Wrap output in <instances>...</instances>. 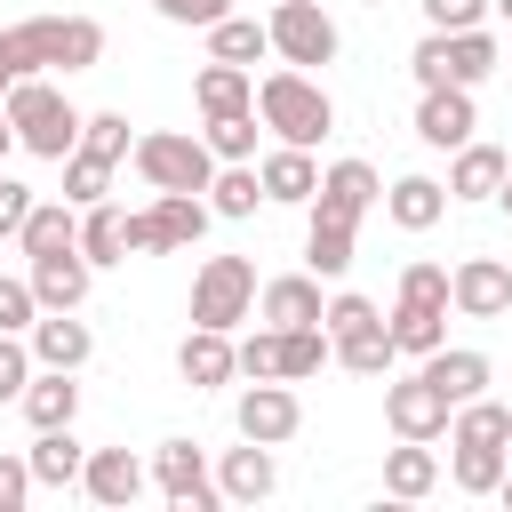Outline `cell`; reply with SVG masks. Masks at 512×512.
I'll use <instances>...</instances> for the list:
<instances>
[{"mask_svg": "<svg viewBox=\"0 0 512 512\" xmlns=\"http://www.w3.org/2000/svg\"><path fill=\"white\" fill-rule=\"evenodd\" d=\"M0 48L16 56V72H88V64H104V24L96 16H24L0 32Z\"/></svg>", "mask_w": 512, "mask_h": 512, "instance_id": "obj_1", "label": "cell"}, {"mask_svg": "<svg viewBox=\"0 0 512 512\" xmlns=\"http://www.w3.org/2000/svg\"><path fill=\"white\" fill-rule=\"evenodd\" d=\"M8 120H16V144L32 152V160H64V152H80V128H88V112L48 80V72H24L8 96Z\"/></svg>", "mask_w": 512, "mask_h": 512, "instance_id": "obj_2", "label": "cell"}, {"mask_svg": "<svg viewBox=\"0 0 512 512\" xmlns=\"http://www.w3.org/2000/svg\"><path fill=\"white\" fill-rule=\"evenodd\" d=\"M256 120L280 136V144H320L328 128H336V96L312 80V72H296V64H280V72H264L256 80Z\"/></svg>", "mask_w": 512, "mask_h": 512, "instance_id": "obj_3", "label": "cell"}, {"mask_svg": "<svg viewBox=\"0 0 512 512\" xmlns=\"http://www.w3.org/2000/svg\"><path fill=\"white\" fill-rule=\"evenodd\" d=\"M496 64H504V48H496L488 24H472V32H424L416 56H408L416 88H448V80H456V88H480Z\"/></svg>", "mask_w": 512, "mask_h": 512, "instance_id": "obj_4", "label": "cell"}, {"mask_svg": "<svg viewBox=\"0 0 512 512\" xmlns=\"http://www.w3.org/2000/svg\"><path fill=\"white\" fill-rule=\"evenodd\" d=\"M128 160H136V176L152 192H208V176L224 168L208 152V136H192V128H152V136H136Z\"/></svg>", "mask_w": 512, "mask_h": 512, "instance_id": "obj_5", "label": "cell"}, {"mask_svg": "<svg viewBox=\"0 0 512 512\" xmlns=\"http://www.w3.org/2000/svg\"><path fill=\"white\" fill-rule=\"evenodd\" d=\"M256 312V264L248 256H208L200 272H192V328H240Z\"/></svg>", "mask_w": 512, "mask_h": 512, "instance_id": "obj_6", "label": "cell"}, {"mask_svg": "<svg viewBox=\"0 0 512 512\" xmlns=\"http://www.w3.org/2000/svg\"><path fill=\"white\" fill-rule=\"evenodd\" d=\"M272 56L280 64H296V72H312V64H336V16L320 8V0H272Z\"/></svg>", "mask_w": 512, "mask_h": 512, "instance_id": "obj_7", "label": "cell"}, {"mask_svg": "<svg viewBox=\"0 0 512 512\" xmlns=\"http://www.w3.org/2000/svg\"><path fill=\"white\" fill-rule=\"evenodd\" d=\"M232 432H240V440H264V448H288V440L304 432V400L288 392V376L248 384V392L232 400Z\"/></svg>", "mask_w": 512, "mask_h": 512, "instance_id": "obj_8", "label": "cell"}, {"mask_svg": "<svg viewBox=\"0 0 512 512\" xmlns=\"http://www.w3.org/2000/svg\"><path fill=\"white\" fill-rule=\"evenodd\" d=\"M152 488H160L176 512H216V504H224L200 440H160V448H152Z\"/></svg>", "mask_w": 512, "mask_h": 512, "instance_id": "obj_9", "label": "cell"}, {"mask_svg": "<svg viewBox=\"0 0 512 512\" xmlns=\"http://www.w3.org/2000/svg\"><path fill=\"white\" fill-rule=\"evenodd\" d=\"M384 200V176L368 168V160H336V168H320V192H312V216L320 224H344V232H360V216Z\"/></svg>", "mask_w": 512, "mask_h": 512, "instance_id": "obj_10", "label": "cell"}, {"mask_svg": "<svg viewBox=\"0 0 512 512\" xmlns=\"http://www.w3.org/2000/svg\"><path fill=\"white\" fill-rule=\"evenodd\" d=\"M448 416H456V400L416 368V376H400V384H384V424L400 432V440H440L448 432Z\"/></svg>", "mask_w": 512, "mask_h": 512, "instance_id": "obj_11", "label": "cell"}, {"mask_svg": "<svg viewBox=\"0 0 512 512\" xmlns=\"http://www.w3.org/2000/svg\"><path fill=\"white\" fill-rule=\"evenodd\" d=\"M448 304H456L464 320H504V312H512V264H504V256H464V264L448 272Z\"/></svg>", "mask_w": 512, "mask_h": 512, "instance_id": "obj_12", "label": "cell"}, {"mask_svg": "<svg viewBox=\"0 0 512 512\" xmlns=\"http://www.w3.org/2000/svg\"><path fill=\"white\" fill-rule=\"evenodd\" d=\"M88 280H96V264L80 256V240L32 256V296H40V312H80V304H88Z\"/></svg>", "mask_w": 512, "mask_h": 512, "instance_id": "obj_13", "label": "cell"}, {"mask_svg": "<svg viewBox=\"0 0 512 512\" xmlns=\"http://www.w3.org/2000/svg\"><path fill=\"white\" fill-rule=\"evenodd\" d=\"M472 128H480V112H472V88H424V104H416V136L432 144V152H456V144H472Z\"/></svg>", "mask_w": 512, "mask_h": 512, "instance_id": "obj_14", "label": "cell"}, {"mask_svg": "<svg viewBox=\"0 0 512 512\" xmlns=\"http://www.w3.org/2000/svg\"><path fill=\"white\" fill-rule=\"evenodd\" d=\"M24 344H32V360L40 368H88V352H96V336H88V320L80 312H40L32 328H24Z\"/></svg>", "mask_w": 512, "mask_h": 512, "instance_id": "obj_15", "label": "cell"}, {"mask_svg": "<svg viewBox=\"0 0 512 512\" xmlns=\"http://www.w3.org/2000/svg\"><path fill=\"white\" fill-rule=\"evenodd\" d=\"M176 376H184L192 392H216V384L240 376V344H232L224 328H192V336L176 344Z\"/></svg>", "mask_w": 512, "mask_h": 512, "instance_id": "obj_16", "label": "cell"}, {"mask_svg": "<svg viewBox=\"0 0 512 512\" xmlns=\"http://www.w3.org/2000/svg\"><path fill=\"white\" fill-rule=\"evenodd\" d=\"M144 464L128 456V448H88V472H80V488H88V504H104V512H128L136 496H144Z\"/></svg>", "mask_w": 512, "mask_h": 512, "instance_id": "obj_17", "label": "cell"}, {"mask_svg": "<svg viewBox=\"0 0 512 512\" xmlns=\"http://www.w3.org/2000/svg\"><path fill=\"white\" fill-rule=\"evenodd\" d=\"M216 488H224V504H264V496L280 488V464H272V448H264V440H240V448H224V456H216Z\"/></svg>", "mask_w": 512, "mask_h": 512, "instance_id": "obj_18", "label": "cell"}, {"mask_svg": "<svg viewBox=\"0 0 512 512\" xmlns=\"http://www.w3.org/2000/svg\"><path fill=\"white\" fill-rule=\"evenodd\" d=\"M320 312H328V296H320L312 272H280V280L256 288V320H272V328H312Z\"/></svg>", "mask_w": 512, "mask_h": 512, "instance_id": "obj_19", "label": "cell"}, {"mask_svg": "<svg viewBox=\"0 0 512 512\" xmlns=\"http://www.w3.org/2000/svg\"><path fill=\"white\" fill-rule=\"evenodd\" d=\"M504 176H512V160L472 136V144H456V160H448V200H496Z\"/></svg>", "mask_w": 512, "mask_h": 512, "instance_id": "obj_20", "label": "cell"}, {"mask_svg": "<svg viewBox=\"0 0 512 512\" xmlns=\"http://www.w3.org/2000/svg\"><path fill=\"white\" fill-rule=\"evenodd\" d=\"M384 216H392L400 232H432V224L448 216V184H440V176H392V184H384Z\"/></svg>", "mask_w": 512, "mask_h": 512, "instance_id": "obj_21", "label": "cell"}, {"mask_svg": "<svg viewBox=\"0 0 512 512\" xmlns=\"http://www.w3.org/2000/svg\"><path fill=\"white\" fill-rule=\"evenodd\" d=\"M24 424L32 432H56V424H72L80 416V384H72V368H32V384H24Z\"/></svg>", "mask_w": 512, "mask_h": 512, "instance_id": "obj_22", "label": "cell"}, {"mask_svg": "<svg viewBox=\"0 0 512 512\" xmlns=\"http://www.w3.org/2000/svg\"><path fill=\"white\" fill-rule=\"evenodd\" d=\"M264 200H280V208H312V192H320V168H312V152L304 144H280V152H264Z\"/></svg>", "mask_w": 512, "mask_h": 512, "instance_id": "obj_23", "label": "cell"}, {"mask_svg": "<svg viewBox=\"0 0 512 512\" xmlns=\"http://www.w3.org/2000/svg\"><path fill=\"white\" fill-rule=\"evenodd\" d=\"M424 376L464 408V400H480V392H488V376H496V368H488V352H472V344H440V352H424Z\"/></svg>", "mask_w": 512, "mask_h": 512, "instance_id": "obj_24", "label": "cell"}, {"mask_svg": "<svg viewBox=\"0 0 512 512\" xmlns=\"http://www.w3.org/2000/svg\"><path fill=\"white\" fill-rule=\"evenodd\" d=\"M32 480L40 488H80V472H88V448L72 440V424H56V432H32Z\"/></svg>", "mask_w": 512, "mask_h": 512, "instance_id": "obj_25", "label": "cell"}, {"mask_svg": "<svg viewBox=\"0 0 512 512\" xmlns=\"http://www.w3.org/2000/svg\"><path fill=\"white\" fill-rule=\"evenodd\" d=\"M432 488H440V456H432V440H400V448H384V496L416 504V496H432Z\"/></svg>", "mask_w": 512, "mask_h": 512, "instance_id": "obj_26", "label": "cell"}, {"mask_svg": "<svg viewBox=\"0 0 512 512\" xmlns=\"http://www.w3.org/2000/svg\"><path fill=\"white\" fill-rule=\"evenodd\" d=\"M144 216H152V232H160L168 248H200V232H208V216H216V208H208L200 192H152V208H144Z\"/></svg>", "mask_w": 512, "mask_h": 512, "instance_id": "obj_27", "label": "cell"}, {"mask_svg": "<svg viewBox=\"0 0 512 512\" xmlns=\"http://www.w3.org/2000/svg\"><path fill=\"white\" fill-rule=\"evenodd\" d=\"M192 104H200L208 120H216V112H248V104H256L248 64H216V56H208V64H200V80H192Z\"/></svg>", "mask_w": 512, "mask_h": 512, "instance_id": "obj_28", "label": "cell"}, {"mask_svg": "<svg viewBox=\"0 0 512 512\" xmlns=\"http://www.w3.org/2000/svg\"><path fill=\"white\" fill-rule=\"evenodd\" d=\"M72 240H80V208H72V200H32L16 248H24V256H48V248H72Z\"/></svg>", "mask_w": 512, "mask_h": 512, "instance_id": "obj_29", "label": "cell"}, {"mask_svg": "<svg viewBox=\"0 0 512 512\" xmlns=\"http://www.w3.org/2000/svg\"><path fill=\"white\" fill-rule=\"evenodd\" d=\"M80 256L88 264H128V208H112V200L80 208Z\"/></svg>", "mask_w": 512, "mask_h": 512, "instance_id": "obj_30", "label": "cell"}, {"mask_svg": "<svg viewBox=\"0 0 512 512\" xmlns=\"http://www.w3.org/2000/svg\"><path fill=\"white\" fill-rule=\"evenodd\" d=\"M352 248H360V232L304 216V272H312V280H344V272H352Z\"/></svg>", "mask_w": 512, "mask_h": 512, "instance_id": "obj_31", "label": "cell"}, {"mask_svg": "<svg viewBox=\"0 0 512 512\" xmlns=\"http://www.w3.org/2000/svg\"><path fill=\"white\" fill-rule=\"evenodd\" d=\"M392 344L408 352V360H424V352H440L448 344V304H392Z\"/></svg>", "mask_w": 512, "mask_h": 512, "instance_id": "obj_32", "label": "cell"}, {"mask_svg": "<svg viewBox=\"0 0 512 512\" xmlns=\"http://www.w3.org/2000/svg\"><path fill=\"white\" fill-rule=\"evenodd\" d=\"M448 448H456V488L464 496H496L504 488V464H512L504 440H448Z\"/></svg>", "mask_w": 512, "mask_h": 512, "instance_id": "obj_33", "label": "cell"}, {"mask_svg": "<svg viewBox=\"0 0 512 512\" xmlns=\"http://www.w3.org/2000/svg\"><path fill=\"white\" fill-rule=\"evenodd\" d=\"M208 56H216V64H264V56H272V24L224 16V24H208Z\"/></svg>", "mask_w": 512, "mask_h": 512, "instance_id": "obj_34", "label": "cell"}, {"mask_svg": "<svg viewBox=\"0 0 512 512\" xmlns=\"http://www.w3.org/2000/svg\"><path fill=\"white\" fill-rule=\"evenodd\" d=\"M256 200H264V176H256V160H224L216 176H208V208L216 216H256Z\"/></svg>", "mask_w": 512, "mask_h": 512, "instance_id": "obj_35", "label": "cell"}, {"mask_svg": "<svg viewBox=\"0 0 512 512\" xmlns=\"http://www.w3.org/2000/svg\"><path fill=\"white\" fill-rule=\"evenodd\" d=\"M392 360H400V344H392V320H368V328L336 336V368H352V376H384Z\"/></svg>", "mask_w": 512, "mask_h": 512, "instance_id": "obj_36", "label": "cell"}, {"mask_svg": "<svg viewBox=\"0 0 512 512\" xmlns=\"http://www.w3.org/2000/svg\"><path fill=\"white\" fill-rule=\"evenodd\" d=\"M328 360H336V336H328L320 320H312V328H280V376H288V384L320 376Z\"/></svg>", "mask_w": 512, "mask_h": 512, "instance_id": "obj_37", "label": "cell"}, {"mask_svg": "<svg viewBox=\"0 0 512 512\" xmlns=\"http://www.w3.org/2000/svg\"><path fill=\"white\" fill-rule=\"evenodd\" d=\"M64 200H72V208L112 200V160H96V152H64Z\"/></svg>", "mask_w": 512, "mask_h": 512, "instance_id": "obj_38", "label": "cell"}, {"mask_svg": "<svg viewBox=\"0 0 512 512\" xmlns=\"http://www.w3.org/2000/svg\"><path fill=\"white\" fill-rule=\"evenodd\" d=\"M200 136H208L216 160H256V104H248V112H216Z\"/></svg>", "mask_w": 512, "mask_h": 512, "instance_id": "obj_39", "label": "cell"}, {"mask_svg": "<svg viewBox=\"0 0 512 512\" xmlns=\"http://www.w3.org/2000/svg\"><path fill=\"white\" fill-rule=\"evenodd\" d=\"M80 152H96V160H128L136 152V136H128V112H88V128H80Z\"/></svg>", "mask_w": 512, "mask_h": 512, "instance_id": "obj_40", "label": "cell"}, {"mask_svg": "<svg viewBox=\"0 0 512 512\" xmlns=\"http://www.w3.org/2000/svg\"><path fill=\"white\" fill-rule=\"evenodd\" d=\"M40 320V296H32V272H0V328L24 336Z\"/></svg>", "mask_w": 512, "mask_h": 512, "instance_id": "obj_41", "label": "cell"}, {"mask_svg": "<svg viewBox=\"0 0 512 512\" xmlns=\"http://www.w3.org/2000/svg\"><path fill=\"white\" fill-rule=\"evenodd\" d=\"M32 368H40V360H32V344L0 328V408H8V400H24V384H32Z\"/></svg>", "mask_w": 512, "mask_h": 512, "instance_id": "obj_42", "label": "cell"}, {"mask_svg": "<svg viewBox=\"0 0 512 512\" xmlns=\"http://www.w3.org/2000/svg\"><path fill=\"white\" fill-rule=\"evenodd\" d=\"M240 376H248V384L280 376V328H272V320H264L256 336H240Z\"/></svg>", "mask_w": 512, "mask_h": 512, "instance_id": "obj_43", "label": "cell"}, {"mask_svg": "<svg viewBox=\"0 0 512 512\" xmlns=\"http://www.w3.org/2000/svg\"><path fill=\"white\" fill-rule=\"evenodd\" d=\"M424 8V24L432 32H472V24H488V8L496 0H416Z\"/></svg>", "mask_w": 512, "mask_h": 512, "instance_id": "obj_44", "label": "cell"}, {"mask_svg": "<svg viewBox=\"0 0 512 512\" xmlns=\"http://www.w3.org/2000/svg\"><path fill=\"white\" fill-rule=\"evenodd\" d=\"M368 320H384V312H376V304H368L360 288L328 296V312H320V328H328V336H352V328H368Z\"/></svg>", "mask_w": 512, "mask_h": 512, "instance_id": "obj_45", "label": "cell"}, {"mask_svg": "<svg viewBox=\"0 0 512 512\" xmlns=\"http://www.w3.org/2000/svg\"><path fill=\"white\" fill-rule=\"evenodd\" d=\"M400 296L408 304H448V264H400Z\"/></svg>", "mask_w": 512, "mask_h": 512, "instance_id": "obj_46", "label": "cell"}, {"mask_svg": "<svg viewBox=\"0 0 512 512\" xmlns=\"http://www.w3.org/2000/svg\"><path fill=\"white\" fill-rule=\"evenodd\" d=\"M32 488H40V480H32V456H8V448H0V512H24Z\"/></svg>", "mask_w": 512, "mask_h": 512, "instance_id": "obj_47", "label": "cell"}, {"mask_svg": "<svg viewBox=\"0 0 512 512\" xmlns=\"http://www.w3.org/2000/svg\"><path fill=\"white\" fill-rule=\"evenodd\" d=\"M152 8H160L168 24H192V32H208V24H224V16H232L224 0H152Z\"/></svg>", "mask_w": 512, "mask_h": 512, "instance_id": "obj_48", "label": "cell"}, {"mask_svg": "<svg viewBox=\"0 0 512 512\" xmlns=\"http://www.w3.org/2000/svg\"><path fill=\"white\" fill-rule=\"evenodd\" d=\"M24 216H32V184L0 176V240H16V232H24Z\"/></svg>", "mask_w": 512, "mask_h": 512, "instance_id": "obj_49", "label": "cell"}, {"mask_svg": "<svg viewBox=\"0 0 512 512\" xmlns=\"http://www.w3.org/2000/svg\"><path fill=\"white\" fill-rule=\"evenodd\" d=\"M128 256H168V240L152 232V216H144V208L128 216Z\"/></svg>", "mask_w": 512, "mask_h": 512, "instance_id": "obj_50", "label": "cell"}, {"mask_svg": "<svg viewBox=\"0 0 512 512\" xmlns=\"http://www.w3.org/2000/svg\"><path fill=\"white\" fill-rule=\"evenodd\" d=\"M8 152H24V144H16V120H8V104H0V160H8Z\"/></svg>", "mask_w": 512, "mask_h": 512, "instance_id": "obj_51", "label": "cell"}, {"mask_svg": "<svg viewBox=\"0 0 512 512\" xmlns=\"http://www.w3.org/2000/svg\"><path fill=\"white\" fill-rule=\"evenodd\" d=\"M16 80H24V72H16V56H8V48H0V96H8V88H16Z\"/></svg>", "mask_w": 512, "mask_h": 512, "instance_id": "obj_52", "label": "cell"}, {"mask_svg": "<svg viewBox=\"0 0 512 512\" xmlns=\"http://www.w3.org/2000/svg\"><path fill=\"white\" fill-rule=\"evenodd\" d=\"M496 496H504V504H512V464H504V488H496Z\"/></svg>", "mask_w": 512, "mask_h": 512, "instance_id": "obj_53", "label": "cell"}, {"mask_svg": "<svg viewBox=\"0 0 512 512\" xmlns=\"http://www.w3.org/2000/svg\"><path fill=\"white\" fill-rule=\"evenodd\" d=\"M496 200H504V216H512V176H504V192H496Z\"/></svg>", "mask_w": 512, "mask_h": 512, "instance_id": "obj_54", "label": "cell"}, {"mask_svg": "<svg viewBox=\"0 0 512 512\" xmlns=\"http://www.w3.org/2000/svg\"><path fill=\"white\" fill-rule=\"evenodd\" d=\"M496 16H504V24H512V0H496Z\"/></svg>", "mask_w": 512, "mask_h": 512, "instance_id": "obj_55", "label": "cell"}, {"mask_svg": "<svg viewBox=\"0 0 512 512\" xmlns=\"http://www.w3.org/2000/svg\"><path fill=\"white\" fill-rule=\"evenodd\" d=\"M504 64H512V56H504Z\"/></svg>", "mask_w": 512, "mask_h": 512, "instance_id": "obj_56", "label": "cell"}]
</instances>
